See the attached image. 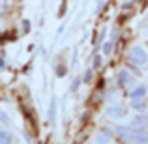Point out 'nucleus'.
Returning <instances> with one entry per match:
<instances>
[{"label": "nucleus", "mask_w": 148, "mask_h": 144, "mask_svg": "<svg viewBox=\"0 0 148 144\" xmlns=\"http://www.w3.org/2000/svg\"><path fill=\"white\" fill-rule=\"evenodd\" d=\"M124 139L133 142V144H148V133L146 131H139V129H133V127H127L126 129Z\"/></svg>", "instance_id": "obj_1"}, {"label": "nucleus", "mask_w": 148, "mask_h": 144, "mask_svg": "<svg viewBox=\"0 0 148 144\" xmlns=\"http://www.w3.org/2000/svg\"><path fill=\"white\" fill-rule=\"evenodd\" d=\"M130 62H133V64H137V66H145L148 62V53L143 47L135 45V47H131V51H130Z\"/></svg>", "instance_id": "obj_2"}, {"label": "nucleus", "mask_w": 148, "mask_h": 144, "mask_svg": "<svg viewBox=\"0 0 148 144\" xmlns=\"http://www.w3.org/2000/svg\"><path fill=\"white\" fill-rule=\"evenodd\" d=\"M131 127L133 129H139V131H146L148 129V116L145 114H139L131 120Z\"/></svg>", "instance_id": "obj_3"}, {"label": "nucleus", "mask_w": 148, "mask_h": 144, "mask_svg": "<svg viewBox=\"0 0 148 144\" xmlns=\"http://www.w3.org/2000/svg\"><path fill=\"white\" fill-rule=\"evenodd\" d=\"M107 114H109V118H124L126 116V109L122 105H111L107 109Z\"/></svg>", "instance_id": "obj_4"}, {"label": "nucleus", "mask_w": 148, "mask_h": 144, "mask_svg": "<svg viewBox=\"0 0 148 144\" xmlns=\"http://www.w3.org/2000/svg\"><path fill=\"white\" fill-rule=\"evenodd\" d=\"M118 83L122 84V86H133L135 79H133V75H130L127 69H122V71L118 73Z\"/></svg>", "instance_id": "obj_5"}, {"label": "nucleus", "mask_w": 148, "mask_h": 144, "mask_svg": "<svg viewBox=\"0 0 148 144\" xmlns=\"http://www.w3.org/2000/svg\"><path fill=\"white\" fill-rule=\"evenodd\" d=\"M145 96H146V88H145V86H137V88H133V90H131V94H130L131 101H141Z\"/></svg>", "instance_id": "obj_6"}, {"label": "nucleus", "mask_w": 148, "mask_h": 144, "mask_svg": "<svg viewBox=\"0 0 148 144\" xmlns=\"http://www.w3.org/2000/svg\"><path fill=\"white\" fill-rule=\"evenodd\" d=\"M109 141H111V137H109L107 131H99L98 137H96V144H109Z\"/></svg>", "instance_id": "obj_7"}, {"label": "nucleus", "mask_w": 148, "mask_h": 144, "mask_svg": "<svg viewBox=\"0 0 148 144\" xmlns=\"http://www.w3.org/2000/svg\"><path fill=\"white\" fill-rule=\"evenodd\" d=\"M0 141H2L0 144H11V135L8 133L6 129H2V133H0Z\"/></svg>", "instance_id": "obj_8"}, {"label": "nucleus", "mask_w": 148, "mask_h": 144, "mask_svg": "<svg viewBox=\"0 0 148 144\" xmlns=\"http://www.w3.org/2000/svg\"><path fill=\"white\" fill-rule=\"evenodd\" d=\"M56 75L58 77H64L66 75V66H58V68H56Z\"/></svg>", "instance_id": "obj_9"}, {"label": "nucleus", "mask_w": 148, "mask_h": 144, "mask_svg": "<svg viewBox=\"0 0 148 144\" xmlns=\"http://www.w3.org/2000/svg\"><path fill=\"white\" fill-rule=\"evenodd\" d=\"M54 111H56V103H51V112H49V118H51V122H53V118H54Z\"/></svg>", "instance_id": "obj_10"}, {"label": "nucleus", "mask_w": 148, "mask_h": 144, "mask_svg": "<svg viewBox=\"0 0 148 144\" xmlns=\"http://www.w3.org/2000/svg\"><path fill=\"white\" fill-rule=\"evenodd\" d=\"M111 51H112V43H105L103 45V53L105 54H111Z\"/></svg>", "instance_id": "obj_11"}, {"label": "nucleus", "mask_w": 148, "mask_h": 144, "mask_svg": "<svg viewBox=\"0 0 148 144\" xmlns=\"http://www.w3.org/2000/svg\"><path fill=\"white\" fill-rule=\"evenodd\" d=\"M101 66V56H94V68H99Z\"/></svg>", "instance_id": "obj_12"}, {"label": "nucleus", "mask_w": 148, "mask_h": 144, "mask_svg": "<svg viewBox=\"0 0 148 144\" xmlns=\"http://www.w3.org/2000/svg\"><path fill=\"white\" fill-rule=\"evenodd\" d=\"M92 81V71H86L84 73V83H90Z\"/></svg>", "instance_id": "obj_13"}, {"label": "nucleus", "mask_w": 148, "mask_h": 144, "mask_svg": "<svg viewBox=\"0 0 148 144\" xmlns=\"http://www.w3.org/2000/svg\"><path fill=\"white\" fill-rule=\"evenodd\" d=\"M131 107L133 109H143V105H141V101H131Z\"/></svg>", "instance_id": "obj_14"}, {"label": "nucleus", "mask_w": 148, "mask_h": 144, "mask_svg": "<svg viewBox=\"0 0 148 144\" xmlns=\"http://www.w3.org/2000/svg\"><path fill=\"white\" fill-rule=\"evenodd\" d=\"M23 30H25V32H28V30H30V23H28V21L23 23Z\"/></svg>", "instance_id": "obj_15"}, {"label": "nucleus", "mask_w": 148, "mask_h": 144, "mask_svg": "<svg viewBox=\"0 0 148 144\" xmlns=\"http://www.w3.org/2000/svg\"><path fill=\"white\" fill-rule=\"evenodd\" d=\"M2 124H4V126L8 124V116H6V112H2Z\"/></svg>", "instance_id": "obj_16"}]
</instances>
